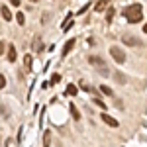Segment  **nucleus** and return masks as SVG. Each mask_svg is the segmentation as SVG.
I'll list each match as a JSON object with an SVG mask.
<instances>
[{
	"instance_id": "15",
	"label": "nucleus",
	"mask_w": 147,
	"mask_h": 147,
	"mask_svg": "<svg viewBox=\"0 0 147 147\" xmlns=\"http://www.w3.org/2000/svg\"><path fill=\"white\" fill-rule=\"evenodd\" d=\"M106 12H108V14H106V22L110 24L114 20V12H116V10H114V8H110V10H106Z\"/></svg>"
},
{
	"instance_id": "23",
	"label": "nucleus",
	"mask_w": 147,
	"mask_h": 147,
	"mask_svg": "<svg viewBox=\"0 0 147 147\" xmlns=\"http://www.w3.org/2000/svg\"><path fill=\"white\" fill-rule=\"evenodd\" d=\"M4 49H6V43H4V41H0V55L4 53Z\"/></svg>"
},
{
	"instance_id": "24",
	"label": "nucleus",
	"mask_w": 147,
	"mask_h": 147,
	"mask_svg": "<svg viewBox=\"0 0 147 147\" xmlns=\"http://www.w3.org/2000/svg\"><path fill=\"white\" fill-rule=\"evenodd\" d=\"M88 6H90V4H84V6H82V8H80V12H79V14H84V12L88 10Z\"/></svg>"
},
{
	"instance_id": "12",
	"label": "nucleus",
	"mask_w": 147,
	"mask_h": 147,
	"mask_svg": "<svg viewBox=\"0 0 147 147\" xmlns=\"http://www.w3.org/2000/svg\"><path fill=\"white\" fill-rule=\"evenodd\" d=\"M51 145V134L45 131V136H43V147H49Z\"/></svg>"
},
{
	"instance_id": "26",
	"label": "nucleus",
	"mask_w": 147,
	"mask_h": 147,
	"mask_svg": "<svg viewBox=\"0 0 147 147\" xmlns=\"http://www.w3.org/2000/svg\"><path fill=\"white\" fill-rule=\"evenodd\" d=\"M143 32H145V34H147V24H145V26H143Z\"/></svg>"
},
{
	"instance_id": "2",
	"label": "nucleus",
	"mask_w": 147,
	"mask_h": 147,
	"mask_svg": "<svg viewBox=\"0 0 147 147\" xmlns=\"http://www.w3.org/2000/svg\"><path fill=\"white\" fill-rule=\"evenodd\" d=\"M88 63H90V67H94L98 73H100L102 77H110V71H108V67H106V61H104L102 57L92 55V57H88Z\"/></svg>"
},
{
	"instance_id": "17",
	"label": "nucleus",
	"mask_w": 147,
	"mask_h": 147,
	"mask_svg": "<svg viewBox=\"0 0 147 147\" xmlns=\"http://www.w3.org/2000/svg\"><path fill=\"white\" fill-rule=\"evenodd\" d=\"M94 104H96L98 108H102V110H106V108H108V106H106V104H104V102H102L100 98H94Z\"/></svg>"
},
{
	"instance_id": "21",
	"label": "nucleus",
	"mask_w": 147,
	"mask_h": 147,
	"mask_svg": "<svg viewBox=\"0 0 147 147\" xmlns=\"http://www.w3.org/2000/svg\"><path fill=\"white\" fill-rule=\"evenodd\" d=\"M59 80H61V77H59V75H53V79H51V82L55 84V82H59Z\"/></svg>"
},
{
	"instance_id": "16",
	"label": "nucleus",
	"mask_w": 147,
	"mask_h": 147,
	"mask_svg": "<svg viewBox=\"0 0 147 147\" xmlns=\"http://www.w3.org/2000/svg\"><path fill=\"white\" fill-rule=\"evenodd\" d=\"M24 65H26V69H32V55L24 57Z\"/></svg>"
},
{
	"instance_id": "11",
	"label": "nucleus",
	"mask_w": 147,
	"mask_h": 147,
	"mask_svg": "<svg viewBox=\"0 0 147 147\" xmlns=\"http://www.w3.org/2000/svg\"><path fill=\"white\" fill-rule=\"evenodd\" d=\"M67 94L69 96H77V94H79V88H77L75 84H69L67 86Z\"/></svg>"
},
{
	"instance_id": "20",
	"label": "nucleus",
	"mask_w": 147,
	"mask_h": 147,
	"mask_svg": "<svg viewBox=\"0 0 147 147\" xmlns=\"http://www.w3.org/2000/svg\"><path fill=\"white\" fill-rule=\"evenodd\" d=\"M80 86H82V88H84L86 92H94V88H90V86H88L86 82H80Z\"/></svg>"
},
{
	"instance_id": "18",
	"label": "nucleus",
	"mask_w": 147,
	"mask_h": 147,
	"mask_svg": "<svg viewBox=\"0 0 147 147\" xmlns=\"http://www.w3.org/2000/svg\"><path fill=\"white\" fill-rule=\"evenodd\" d=\"M35 49H37V51L43 49V45H41V37H35Z\"/></svg>"
},
{
	"instance_id": "10",
	"label": "nucleus",
	"mask_w": 147,
	"mask_h": 147,
	"mask_svg": "<svg viewBox=\"0 0 147 147\" xmlns=\"http://www.w3.org/2000/svg\"><path fill=\"white\" fill-rule=\"evenodd\" d=\"M16 57H18L16 47H14V45H8V61H10V63H14V61H16Z\"/></svg>"
},
{
	"instance_id": "4",
	"label": "nucleus",
	"mask_w": 147,
	"mask_h": 147,
	"mask_svg": "<svg viewBox=\"0 0 147 147\" xmlns=\"http://www.w3.org/2000/svg\"><path fill=\"white\" fill-rule=\"evenodd\" d=\"M122 41H124L125 45H129V47H137V45H141V41L137 39L136 35H131V34H124V35H122Z\"/></svg>"
},
{
	"instance_id": "14",
	"label": "nucleus",
	"mask_w": 147,
	"mask_h": 147,
	"mask_svg": "<svg viewBox=\"0 0 147 147\" xmlns=\"http://www.w3.org/2000/svg\"><path fill=\"white\" fill-rule=\"evenodd\" d=\"M100 92H102V94H106V96H112V90H110V86H106V84H102V86H100Z\"/></svg>"
},
{
	"instance_id": "13",
	"label": "nucleus",
	"mask_w": 147,
	"mask_h": 147,
	"mask_svg": "<svg viewBox=\"0 0 147 147\" xmlns=\"http://www.w3.org/2000/svg\"><path fill=\"white\" fill-rule=\"evenodd\" d=\"M16 20H18L20 26H24V24H26V16H24L22 12H16Z\"/></svg>"
},
{
	"instance_id": "8",
	"label": "nucleus",
	"mask_w": 147,
	"mask_h": 147,
	"mask_svg": "<svg viewBox=\"0 0 147 147\" xmlns=\"http://www.w3.org/2000/svg\"><path fill=\"white\" fill-rule=\"evenodd\" d=\"M73 47H75V39H69L67 43H65V47H63V57H67L73 51Z\"/></svg>"
},
{
	"instance_id": "27",
	"label": "nucleus",
	"mask_w": 147,
	"mask_h": 147,
	"mask_svg": "<svg viewBox=\"0 0 147 147\" xmlns=\"http://www.w3.org/2000/svg\"><path fill=\"white\" fill-rule=\"evenodd\" d=\"M30 2H39V0H30Z\"/></svg>"
},
{
	"instance_id": "3",
	"label": "nucleus",
	"mask_w": 147,
	"mask_h": 147,
	"mask_svg": "<svg viewBox=\"0 0 147 147\" xmlns=\"http://www.w3.org/2000/svg\"><path fill=\"white\" fill-rule=\"evenodd\" d=\"M110 57H112L118 65H124L125 59H127V57H125V51L122 49V47H118V45H112V47H110Z\"/></svg>"
},
{
	"instance_id": "22",
	"label": "nucleus",
	"mask_w": 147,
	"mask_h": 147,
	"mask_svg": "<svg viewBox=\"0 0 147 147\" xmlns=\"http://www.w3.org/2000/svg\"><path fill=\"white\" fill-rule=\"evenodd\" d=\"M116 79H118V82H124V77H122V73H116Z\"/></svg>"
},
{
	"instance_id": "1",
	"label": "nucleus",
	"mask_w": 147,
	"mask_h": 147,
	"mask_svg": "<svg viewBox=\"0 0 147 147\" xmlns=\"http://www.w3.org/2000/svg\"><path fill=\"white\" fill-rule=\"evenodd\" d=\"M125 16V20L129 24H137V22H141V18H143V6L141 4H129V6H125L124 12H122Z\"/></svg>"
},
{
	"instance_id": "5",
	"label": "nucleus",
	"mask_w": 147,
	"mask_h": 147,
	"mask_svg": "<svg viewBox=\"0 0 147 147\" xmlns=\"http://www.w3.org/2000/svg\"><path fill=\"white\" fill-rule=\"evenodd\" d=\"M100 118H102V122H104V124H106V125H110V127H118V125H120V122H118L116 118H112V116H108V114H106V112L102 114Z\"/></svg>"
},
{
	"instance_id": "7",
	"label": "nucleus",
	"mask_w": 147,
	"mask_h": 147,
	"mask_svg": "<svg viewBox=\"0 0 147 147\" xmlns=\"http://www.w3.org/2000/svg\"><path fill=\"white\" fill-rule=\"evenodd\" d=\"M69 112H71V116H73V120H77V122L80 120V112H79V108H77L75 104H69Z\"/></svg>"
},
{
	"instance_id": "6",
	"label": "nucleus",
	"mask_w": 147,
	"mask_h": 147,
	"mask_svg": "<svg viewBox=\"0 0 147 147\" xmlns=\"http://www.w3.org/2000/svg\"><path fill=\"white\" fill-rule=\"evenodd\" d=\"M108 4H110V0H98V2L94 4V12H106Z\"/></svg>"
},
{
	"instance_id": "9",
	"label": "nucleus",
	"mask_w": 147,
	"mask_h": 147,
	"mask_svg": "<svg viewBox=\"0 0 147 147\" xmlns=\"http://www.w3.org/2000/svg\"><path fill=\"white\" fill-rule=\"evenodd\" d=\"M0 12H2V18H4L6 22H10V20H12V12H10L8 6H0Z\"/></svg>"
},
{
	"instance_id": "25",
	"label": "nucleus",
	"mask_w": 147,
	"mask_h": 147,
	"mask_svg": "<svg viewBox=\"0 0 147 147\" xmlns=\"http://www.w3.org/2000/svg\"><path fill=\"white\" fill-rule=\"evenodd\" d=\"M10 4L12 6H20V0H10Z\"/></svg>"
},
{
	"instance_id": "19",
	"label": "nucleus",
	"mask_w": 147,
	"mask_h": 147,
	"mask_svg": "<svg viewBox=\"0 0 147 147\" xmlns=\"http://www.w3.org/2000/svg\"><path fill=\"white\" fill-rule=\"evenodd\" d=\"M4 86H6V77H4V75L0 73V90H2Z\"/></svg>"
}]
</instances>
